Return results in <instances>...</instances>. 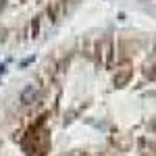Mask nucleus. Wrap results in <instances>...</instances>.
<instances>
[{"instance_id":"obj_2","label":"nucleus","mask_w":156,"mask_h":156,"mask_svg":"<svg viewBox=\"0 0 156 156\" xmlns=\"http://www.w3.org/2000/svg\"><path fill=\"white\" fill-rule=\"evenodd\" d=\"M2 4H4V0H0V11H2Z\"/></svg>"},{"instance_id":"obj_1","label":"nucleus","mask_w":156,"mask_h":156,"mask_svg":"<svg viewBox=\"0 0 156 156\" xmlns=\"http://www.w3.org/2000/svg\"><path fill=\"white\" fill-rule=\"evenodd\" d=\"M37 96H40V90H37L36 85H27L21 92V102L23 104H31L34 100H37Z\"/></svg>"}]
</instances>
